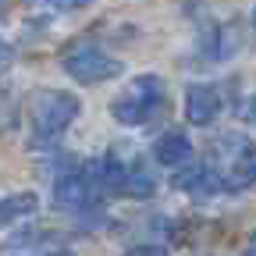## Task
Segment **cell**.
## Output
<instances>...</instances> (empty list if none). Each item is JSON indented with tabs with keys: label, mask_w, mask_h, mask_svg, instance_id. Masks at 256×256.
I'll list each match as a JSON object with an SVG mask.
<instances>
[{
	"label": "cell",
	"mask_w": 256,
	"mask_h": 256,
	"mask_svg": "<svg viewBox=\"0 0 256 256\" xmlns=\"http://www.w3.org/2000/svg\"><path fill=\"white\" fill-rule=\"evenodd\" d=\"M82 104L78 96L64 89H40L28 104V121H32V142L36 146H57V139L72 128L78 118Z\"/></svg>",
	"instance_id": "1"
},
{
	"label": "cell",
	"mask_w": 256,
	"mask_h": 256,
	"mask_svg": "<svg viewBox=\"0 0 256 256\" xmlns=\"http://www.w3.org/2000/svg\"><path fill=\"white\" fill-rule=\"evenodd\" d=\"M168 104H171V96H168L164 78L139 75L124 92L114 96L110 114H114V121H121V124H128V128H142V124H150V121H156L160 114H164Z\"/></svg>",
	"instance_id": "2"
},
{
	"label": "cell",
	"mask_w": 256,
	"mask_h": 256,
	"mask_svg": "<svg viewBox=\"0 0 256 256\" xmlns=\"http://www.w3.org/2000/svg\"><path fill=\"white\" fill-rule=\"evenodd\" d=\"M210 168L224 192H246L256 185V142L246 136H220L210 150Z\"/></svg>",
	"instance_id": "3"
},
{
	"label": "cell",
	"mask_w": 256,
	"mask_h": 256,
	"mask_svg": "<svg viewBox=\"0 0 256 256\" xmlns=\"http://www.w3.org/2000/svg\"><path fill=\"white\" fill-rule=\"evenodd\" d=\"M100 200L104 196H100V188H96L89 168H68V171H60L57 182H54V206L75 214L78 220L82 217L100 220Z\"/></svg>",
	"instance_id": "4"
},
{
	"label": "cell",
	"mask_w": 256,
	"mask_h": 256,
	"mask_svg": "<svg viewBox=\"0 0 256 256\" xmlns=\"http://www.w3.org/2000/svg\"><path fill=\"white\" fill-rule=\"evenodd\" d=\"M60 68L68 72L75 82H82V86H96V82L118 78V75L124 72V64H121L118 57H110L107 50H100L96 43H78V46H72V50H64Z\"/></svg>",
	"instance_id": "5"
},
{
	"label": "cell",
	"mask_w": 256,
	"mask_h": 256,
	"mask_svg": "<svg viewBox=\"0 0 256 256\" xmlns=\"http://www.w3.org/2000/svg\"><path fill=\"white\" fill-rule=\"evenodd\" d=\"M217 110H220V92L210 82H192L185 89V118L192 124H200V128L210 124L217 118Z\"/></svg>",
	"instance_id": "6"
},
{
	"label": "cell",
	"mask_w": 256,
	"mask_h": 256,
	"mask_svg": "<svg viewBox=\"0 0 256 256\" xmlns=\"http://www.w3.org/2000/svg\"><path fill=\"white\" fill-rule=\"evenodd\" d=\"M174 185L185 192V196H192V200H214V196H220V192H224V185H220V178H217V171H214L210 164L185 168V171L174 178Z\"/></svg>",
	"instance_id": "7"
},
{
	"label": "cell",
	"mask_w": 256,
	"mask_h": 256,
	"mask_svg": "<svg viewBox=\"0 0 256 256\" xmlns=\"http://www.w3.org/2000/svg\"><path fill=\"white\" fill-rule=\"evenodd\" d=\"M153 156L164 168H185L192 160V142L185 139V132H164L153 142Z\"/></svg>",
	"instance_id": "8"
},
{
	"label": "cell",
	"mask_w": 256,
	"mask_h": 256,
	"mask_svg": "<svg viewBox=\"0 0 256 256\" xmlns=\"http://www.w3.org/2000/svg\"><path fill=\"white\" fill-rule=\"evenodd\" d=\"M40 210V196L36 192H18V196H0V228H8V224L28 217Z\"/></svg>",
	"instance_id": "9"
},
{
	"label": "cell",
	"mask_w": 256,
	"mask_h": 256,
	"mask_svg": "<svg viewBox=\"0 0 256 256\" xmlns=\"http://www.w3.org/2000/svg\"><path fill=\"white\" fill-rule=\"evenodd\" d=\"M153 192H156V178L150 174V168H142V156L128 160V192H124V196H132V200H150Z\"/></svg>",
	"instance_id": "10"
},
{
	"label": "cell",
	"mask_w": 256,
	"mask_h": 256,
	"mask_svg": "<svg viewBox=\"0 0 256 256\" xmlns=\"http://www.w3.org/2000/svg\"><path fill=\"white\" fill-rule=\"evenodd\" d=\"M36 11H46V14H68V11H82L89 8L92 0H28Z\"/></svg>",
	"instance_id": "11"
},
{
	"label": "cell",
	"mask_w": 256,
	"mask_h": 256,
	"mask_svg": "<svg viewBox=\"0 0 256 256\" xmlns=\"http://www.w3.org/2000/svg\"><path fill=\"white\" fill-rule=\"evenodd\" d=\"M242 118H246V121L256 128V96H249V100L242 104Z\"/></svg>",
	"instance_id": "12"
},
{
	"label": "cell",
	"mask_w": 256,
	"mask_h": 256,
	"mask_svg": "<svg viewBox=\"0 0 256 256\" xmlns=\"http://www.w3.org/2000/svg\"><path fill=\"white\" fill-rule=\"evenodd\" d=\"M132 256H168L164 246H142V249H132Z\"/></svg>",
	"instance_id": "13"
},
{
	"label": "cell",
	"mask_w": 256,
	"mask_h": 256,
	"mask_svg": "<svg viewBox=\"0 0 256 256\" xmlns=\"http://www.w3.org/2000/svg\"><path fill=\"white\" fill-rule=\"evenodd\" d=\"M11 60V46H8V40L0 36V64H8Z\"/></svg>",
	"instance_id": "14"
},
{
	"label": "cell",
	"mask_w": 256,
	"mask_h": 256,
	"mask_svg": "<svg viewBox=\"0 0 256 256\" xmlns=\"http://www.w3.org/2000/svg\"><path fill=\"white\" fill-rule=\"evenodd\" d=\"M54 256H68V252H54Z\"/></svg>",
	"instance_id": "15"
},
{
	"label": "cell",
	"mask_w": 256,
	"mask_h": 256,
	"mask_svg": "<svg viewBox=\"0 0 256 256\" xmlns=\"http://www.w3.org/2000/svg\"><path fill=\"white\" fill-rule=\"evenodd\" d=\"M252 25H256V11H252Z\"/></svg>",
	"instance_id": "16"
}]
</instances>
